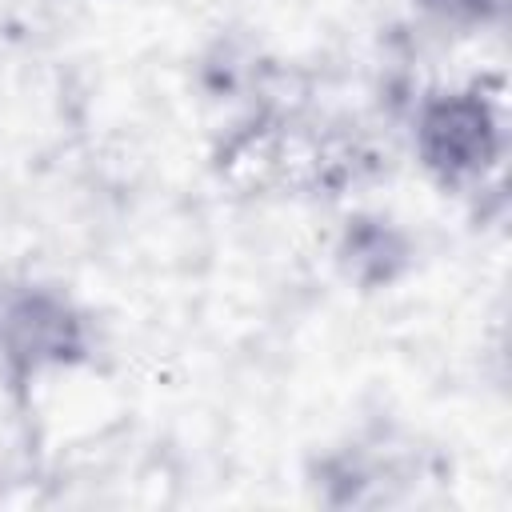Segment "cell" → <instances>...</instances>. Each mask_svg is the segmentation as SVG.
Listing matches in <instances>:
<instances>
[{
	"label": "cell",
	"mask_w": 512,
	"mask_h": 512,
	"mask_svg": "<svg viewBox=\"0 0 512 512\" xmlns=\"http://www.w3.org/2000/svg\"><path fill=\"white\" fill-rule=\"evenodd\" d=\"M444 24H484L504 12V0H416Z\"/></svg>",
	"instance_id": "cell-3"
},
{
	"label": "cell",
	"mask_w": 512,
	"mask_h": 512,
	"mask_svg": "<svg viewBox=\"0 0 512 512\" xmlns=\"http://www.w3.org/2000/svg\"><path fill=\"white\" fill-rule=\"evenodd\" d=\"M84 356L88 324L64 292L32 280L0 284V368L12 380L64 372Z\"/></svg>",
	"instance_id": "cell-1"
},
{
	"label": "cell",
	"mask_w": 512,
	"mask_h": 512,
	"mask_svg": "<svg viewBox=\"0 0 512 512\" xmlns=\"http://www.w3.org/2000/svg\"><path fill=\"white\" fill-rule=\"evenodd\" d=\"M412 140L436 180H480L500 156V112L480 88H444L416 104Z\"/></svg>",
	"instance_id": "cell-2"
}]
</instances>
